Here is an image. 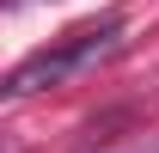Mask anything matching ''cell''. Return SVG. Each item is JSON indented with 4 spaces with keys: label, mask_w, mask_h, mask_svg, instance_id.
I'll return each mask as SVG.
<instances>
[{
    "label": "cell",
    "mask_w": 159,
    "mask_h": 153,
    "mask_svg": "<svg viewBox=\"0 0 159 153\" xmlns=\"http://www.w3.org/2000/svg\"><path fill=\"white\" fill-rule=\"evenodd\" d=\"M116 37H122V19H92V25H80V31H67L55 49H43V55H31L25 67H12V74L0 80V92L25 98V92H43V86H61V80L80 74L86 61H98L104 49H116Z\"/></svg>",
    "instance_id": "cell-1"
}]
</instances>
